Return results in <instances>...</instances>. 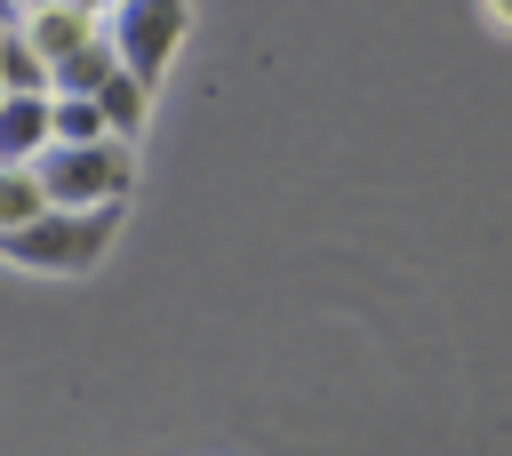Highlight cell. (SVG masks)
<instances>
[{"mask_svg":"<svg viewBox=\"0 0 512 456\" xmlns=\"http://www.w3.org/2000/svg\"><path fill=\"white\" fill-rule=\"evenodd\" d=\"M112 232H120V208H48L40 224L0 232V256L24 272H88V264H104Z\"/></svg>","mask_w":512,"mask_h":456,"instance_id":"cell-1","label":"cell"},{"mask_svg":"<svg viewBox=\"0 0 512 456\" xmlns=\"http://www.w3.org/2000/svg\"><path fill=\"white\" fill-rule=\"evenodd\" d=\"M32 168H40V184H48L56 208H128V192H136V152H128V136L56 144V152H40Z\"/></svg>","mask_w":512,"mask_h":456,"instance_id":"cell-2","label":"cell"},{"mask_svg":"<svg viewBox=\"0 0 512 456\" xmlns=\"http://www.w3.org/2000/svg\"><path fill=\"white\" fill-rule=\"evenodd\" d=\"M104 32H112L120 64H128L136 80H152V88H160V72H168L176 40L192 32V0H120V8L104 16Z\"/></svg>","mask_w":512,"mask_h":456,"instance_id":"cell-3","label":"cell"},{"mask_svg":"<svg viewBox=\"0 0 512 456\" xmlns=\"http://www.w3.org/2000/svg\"><path fill=\"white\" fill-rule=\"evenodd\" d=\"M40 152H56V96H0V160L32 168Z\"/></svg>","mask_w":512,"mask_h":456,"instance_id":"cell-4","label":"cell"},{"mask_svg":"<svg viewBox=\"0 0 512 456\" xmlns=\"http://www.w3.org/2000/svg\"><path fill=\"white\" fill-rule=\"evenodd\" d=\"M16 24L40 40V56H48V64H64L72 48L104 40V32H96V16H88V8H72V0H32V8H16Z\"/></svg>","mask_w":512,"mask_h":456,"instance_id":"cell-5","label":"cell"},{"mask_svg":"<svg viewBox=\"0 0 512 456\" xmlns=\"http://www.w3.org/2000/svg\"><path fill=\"white\" fill-rule=\"evenodd\" d=\"M0 88L8 96H56V64L40 56V40L24 24H8V40H0Z\"/></svg>","mask_w":512,"mask_h":456,"instance_id":"cell-6","label":"cell"},{"mask_svg":"<svg viewBox=\"0 0 512 456\" xmlns=\"http://www.w3.org/2000/svg\"><path fill=\"white\" fill-rule=\"evenodd\" d=\"M120 72H128V64H120V48H112V32H104V40H88V48H72V56L56 64V96H104Z\"/></svg>","mask_w":512,"mask_h":456,"instance_id":"cell-7","label":"cell"},{"mask_svg":"<svg viewBox=\"0 0 512 456\" xmlns=\"http://www.w3.org/2000/svg\"><path fill=\"white\" fill-rule=\"evenodd\" d=\"M56 200H48V184H40V168H0V232H16V224H40Z\"/></svg>","mask_w":512,"mask_h":456,"instance_id":"cell-8","label":"cell"},{"mask_svg":"<svg viewBox=\"0 0 512 456\" xmlns=\"http://www.w3.org/2000/svg\"><path fill=\"white\" fill-rule=\"evenodd\" d=\"M112 136V112L96 96H56V144H104Z\"/></svg>","mask_w":512,"mask_h":456,"instance_id":"cell-9","label":"cell"},{"mask_svg":"<svg viewBox=\"0 0 512 456\" xmlns=\"http://www.w3.org/2000/svg\"><path fill=\"white\" fill-rule=\"evenodd\" d=\"M104 112H112V136H136L144 128V112H152V80H136V72H120L104 96H96Z\"/></svg>","mask_w":512,"mask_h":456,"instance_id":"cell-10","label":"cell"},{"mask_svg":"<svg viewBox=\"0 0 512 456\" xmlns=\"http://www.w3.org/2000/svg\"><path fill=\"white\" fill-rule=\"evenodd\" d=\"M488 16H496V24H504V32H512V0H488Z\"/></svg>","mask_w":512,"mask_h":456,"instance_id":"cell-11","label":"cell"},{"mask_svg":"<svg viewBox=\"0 0 512 456\" xmlns=\"http://www.w3.org/2000/svg\"><path fill=\"white\" fill-rule=\"evenodd\" d=\"M72 8H88V16H112V8H120V0H72Z\"/></svg>","mask_w":512,"mask_h":456,"instance_id":"cell-12","label":"cell"},{"mask_svg":"<svg viewBox=\"0 0 512 456\" xmlns=\"http://www.w3.org/2000/svg\"><path fill=\"white\" fill-rule=\"evenodd\" d=\"M16 8H32V0H16Z\"/></svg>","mask_w":512,"mask_h":456,"instance_id":"cell-13","label":"cell"}]
</instances>
